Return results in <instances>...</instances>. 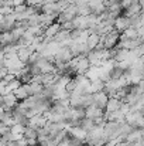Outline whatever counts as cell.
Here are the masks:
<instances>
[{
	"label": "cell",
	"instance_id": "cell-1",
	"mask_svg": "<svg viewBox=\"0 0 144 146\" xmlns=\"http://www.w3.org/2000/svg\"><path fill=\"white\" fill-rule=\"evenodd\" d=\"M123 105V101L117 97H110L107 101V105H106V112H116V111H120Z\"/></svg>",
	"mask_w": 144,
	"mask_h": 146
}]
</instances>
